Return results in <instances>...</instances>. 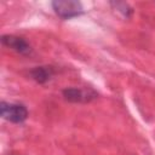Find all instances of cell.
Segmentation results:
<instances>
[{
    "mask_svg": "<svg viewBox=\"0 0 155 155\" xmlns=\"http://www.w3.org/2000/svg\"><path fill=\"white\" fill-rule=\"evenodd\" d=\"M0 115L2 119L13 122V124H21L27 120L28 117V109L19 103H7L1 102L0 103Z\"/></svg>",
    "mask_w": 155,
    "mask_h": 155,
    "instance_id": "1",
    "label": "cell"
},
{
    "mask_svg": "<svg viewBox=\"0 0 155 155\" xmlns=\"http://www.w3.org/2000/svg\"><path fill=\"white\" fill-rule=\"evenodd\" d=\"M53 73L54 71H53V68L52 67L45 65V67H36V68H34L30 71V75H31V78L36 82L45 84V82H47L51 79V76L53 75Z\"/></svg>",
    "mask_w": 155,
    "mask_h": 155,
    "instance_id": "5",
    "label": "cell"
},
{
    "mask_svg": "<svg viewBox=\"0 0 155 155\" xmlns=\"http://www.w3.org/2000/svg\"><path fill=\"white\" fill-rule=\"evenodd\" d=\"M111 6H114L124 17L128 18L131 15H132V8L128 6V4L126 2H110Z\"/></svg>",
    "mask_w": 155,
    "mask_h": 155,
    "instance_id": "6",
    "label": "cell"
},
{
    "mask_svg": "<svg viewBox=\"0 0 155 155\" xmlns=\"http://www.w3.org/2000/svg\"><path fill=\"white\" fill-rule=\"evenodd\" d=\"M52 7L56 15L63 19H69L84 13L81 2L75 0H56L52 2Z\"/></svg>",
    "mask_w": 155,
    "mask_h": 155,
    "instance_id": "2",
    "label": "cell"
},
{
    "mask_svg": "<svg viewBox=\"0 0 155 155\" xmlns=\"http://www.w3.org/2000/svg\"><path fill=\"white\" fill-rule=\"evenodd\" d=\"M63 97L65 101L71 103H87L97 98V93L90 88L86 90V88L69 87L63 90Z\"/></svg>",
    "mask_w": 155,
    "mask_h": 155,
    "instance_id": "3",
    "label": "cell"
},
{
    "mask_svg": "<svg viewBox=\"0 0 155 155\" xmlns=\"http://www.w3.org/2000/svg\"><path fill=\"white\" fill-rule=\"evenodd\" d=\"M1 42L2 45H5L6 47H10L12 50H15L16 52L21 53V54H29L31 52V47L30 45L19 36H15V35H2L1 36Z\"/></svg>",
    "mask_w": 155,
    "mask_h": 155,
    "instance_id": "4",
    "label": "cell"
}]
</instances>
